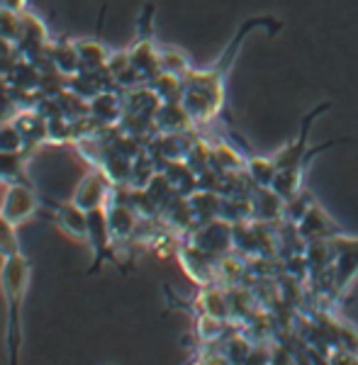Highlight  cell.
Wrapping results in <instances>:
<instances>
[{
  "label": "cell",
  "mask_w": 358,
  "mask_h": 365,
  "mask_svg": "<svg viewBox=\"0 0 358 365\" xmlns=\"http://www.w3.org/2000/svg\"><path fill=\"white\" fill-rule=\"evenodd\" d=\"M15 227L17 225H13V222L0 215V258H10V256H15V253H22Z\"/></svg>",
  "instance_id": "5b68a950"
},
{
  "label": "cell",
  "mask_w": 358,
  "mask_h": 365,
  "mask_svg": "<svg viewBox=\"0 0 358 365\" xmlns=\"http://www.w3.org/2000/svg\"><path fill=\"white\" fill-rule=\"evenodd\" d=\"M25 3L27 0H0V10H5V13H22L25 10Z\"/></svg>",
  "instance_id": "52a82bcc"
},
{
  "label": "cell",
  "mask_w": 358,
  "mask_h": 365,
  "mask_svg": "<svg viewBox=\"0 0 358 365\" xmlns=\"http://www.w3.org/2000/svg\"><path fill=\"white\" fill-rule=\"evenodd\" d=\"M42 205L51 212L54 217V225L66 232L68 237L78 239V241H88V212L81 210L78 205L73 202H51V200H42Z\"/></svg>",
  "instance_id": "3957f363"
},
{
  "label": "cell",
  "mask_w": 358,
  "mask_h": 365,
  "mask_svg": "<svg viewBox=\"0 0 358 365\" xmlns=\"http://www.w3.org/2000/svg\"><path fill=\"white\" fill-rule=\"evenodd\" d=\"M39 197L29 182H10L5 187L3 202H0V215L10 220L13 225H22L37 212Z\"/></svg>",
  "instance_id": "7a4b0ae2"
},
{
  "label": "cell",
  "mask_w": 358,
  "mask_h": 365,
  "mask_svg": "<svg viewBox=\"0 0 358 365\" xmlns=\"http://www.w3.org/2000/svg\"><path fill=\"white\" fill-rule=\"evenodd\" d=\"M32 280V263L25 253H15L10 258H3L0 268V290L5 297V351L8 363H20L22 351V307Z\"/></svg>",
  "instance_id": "6da1fadb"
},
{
  "label": "cell",
  "mask_w": 358,
  "mask_h": 365,
  "mask_svg": "<svg viewBox=\"0 0 358 365\" xmlns=\"http://www.w3.org/2000/svg\"><path fill=\"white\" fill-rule=\"evenodd\" d=\"M0 185H3V175H0Z\"/></svg>",
  "instance_id": "ba28073f"
},
{
  "label": "cell",
  "mask_w": 358,
  "mask_h": 365,
  "mask_svg": "<svg viewBox=\"0 0 358 365\" xmlns=\"http://www.w3.org/2000/svg\"><path fill=\"white\" fill-rule=\"evenodd\" d=\"M108 195H110L108 178H105L103 173H98V170H93V173H88L86 178L78 182V187H76V192H73V202L78 205L81 210L91 212V210L103 207Z\"/></svg>",
  "instance_id": "277c9868"
},
{
  "label": "cell",
  "mask_w": 358,
  "mask_h": 365,
  "mask_svg": "<svg viewBox=\"0 0 358 365\" xmlns=\"http://www.w3.org/2000/svg\"><path fill=\"white\" fill-rule=\"evenodd\" d=\"M22 149V132L17 125L0 127V154H17Z\"/></svg>",
  "instance_id": "8992f818"
}]
</instances>
